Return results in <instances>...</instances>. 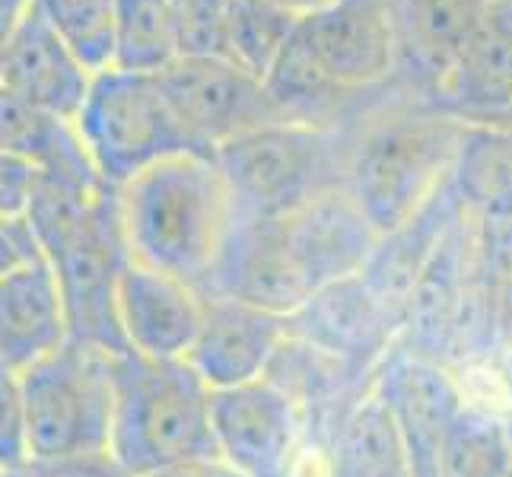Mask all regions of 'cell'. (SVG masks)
Listing matches in <instances>:
<instances>
[{
    "label": "cell",
    "instance_id": "cell-1",
    "mask_svg": "<svg viewBox=\"0 0 512 477\" xmlns=\"http://www.w3.org/2000/svg\"><path fill=\"white\" fill-rule=\"evenodd\" d=\"M465 128L401 80L344 128L347 191L382 236L414 220L452 182Z\"/></svg>",
    "mask_w": 512,
    "mask_h": 477
},
{
    "label": "cell",
    "instance_id": "cell-2",
    "mask_svg": "<svg viewBox=\"0 0 512 477\" xmlns=\"http://www.w3.org/2000/svg\"><path fill=\"white\" fill-rule=\"evenodd\" d=\"M131 258L207 293L239 226L214 153H188L118 188Z\"/></svg>",
    "mask_w": 512,
    "mask_h": 477
},
{
    "label": "cell",
    "instance_id": "cell-3",
    "mask_svg": "<svg viewBox=\"0 0 512 477\" xmlns=\"http://www.w3.org/2000/svg\"><path fill=\"white\" fill-rule=\"evenodd\" d=\"M115 414L109 455L131 477L217 455L214 388L188 360L115 353Z\"/></svg>",
    "mask_w": 512,
    "mask_h": 477
},
{
    "label": "cell",
    "instance_id": "cell-4",
    "mask_svg": "<svg viewBox=\"0 0 512 477\" xmlns=\"http://www.w3.org/2000/svg\"><path fill=\"white\" fill-rule=\"evenodd\" d=\"M112 357L109 350L70 338L23 373H10L23 395L32 462L55 465L109 455L115 414Z\"/></svg>",
    "mask_w": 512,
    "mask_h": 477
},
{
    "label": "cell",
    "instance_id": "cell-5",
    "mask_svg": "<svg viewBox=\"0 0 512 477\" xmlns=\"http://www.w3.org/2000/svg\"><path fill=\"white\" fill-rule=\"evenodd\" d=\"M239 207V220L293 217L328 191L347 188V134L274 125L214 153Z\"/></svg>",
    "mask_w": 512,
    "mask_h": 477
},
{
    "label": "cell",
    "instance_id": "cell-6",
    "mask_svg": "<svg viewBox=\"0 0 512 477\" xmlns=\"http://www.w3.org/2000/svg\"><path fill=\"white\" fill-rule=\"evenodd\" d=\"M77 131L109 188L128 185L166 159L207 153L175 112L160 77L115 67L93 77Z\"/></svg>",
    "mask_w": 512,
    "mask_h": 477
},
{
    "label": "cell",
    "instance_id": "cell-7",
    "mask_svg": "<svg viewBox=\"0 0 512 477\" xmlns=\"http://www.w3.org/2000/svg\"><path fill=\"white\" fill-rule=\"evenodd\" d=\"M48 261L58 274L70 338L125 353L118 293L131 268V249L118 207V188H105L90 210L48 245Z\"/></svg>",
    "mask_w": 512,
    "mask_h": 477
},
{
    "label": "cell",
    "instance_id": "cell-8",
    "mask_svg": "<svg viewBox=\"0 0 512 477\" xmlns=\"http://www.w3.org/2000/svg\"><path fill=\"white\" fill-rule=\"evenodd\" d=\"M217 455L245 477H309L312 452L299 404L271 376L214 392Z\"/></svg>",
    "mask_w": 512,
    "mask_h": 477
},
{
    "label": "cell",
    "instance_id": "cell-9",
    "mask_svg": "<svg viewBox=\"0 0 512 477\" xmlns=\"http://www.w3.org/2000/svg\"><path fill=\"white\" fill-rule=\"evenodd\" d=\"M156 77L207 153H217L245 134L290 125L268 83L229 58H179Z\"/></svg>",
    "mask_w": 512,
    "mask_h": 477
},
{
    "label": "cell",
    "instance_id": "cell-10",
    "mask_svg": "<svg viewBox=\"0 0 512 477\" xmlns=\"http://www.w3.org/2000/svg\"><path fill=\"white\" fill-rule=\"evenodd\" d=\"M373 388L408 446L414 474L436 477L446 439L471 404L468 382L446 363L417 357L395 344L376 369Z\"/></svg>",
    "mask_w": 512,
    "mask_h": 477
},
{
    "label": "cell",
    "instance_id": "cell-11",
    "mask_svg": "<svg viewBox=\"0 0 512 477\" xmlns=\"http://www.w3.org/2000/svg\"><path fill=\"white\" fill-rule=\"evenodd\" d=\"M299 39L325 74L350 93H376L398 80L392 0H322L303 16Z\"/></svg>",
    "mask_w": 512,
    "mask_h": 477
},
{
    "label": "cell",
    "instance_id": "cell-12",
    "mask_svg": "<svg viewBox=\"0 0 512 477\" xmlns=\"http://www.w3.org/2000/svg\"><path fill=\"white\" fill-rule=\"evenodd\" d=\"M290 334L363 373H376L401 338L360 274L315 290L290 315Z\"/></svg>",
    "mask_w": 512,
    "mask_h": 477
},
{
    "label": "cell",
    "instance_id": "cell-13",
    "mask_svg": "<svg viewBox=\"0 0 512 477\" xmlns=\"http://www.w3.org/2000/svg\"><path fill=\"white\" fill-rule=\"evenodd\" d=\"M468 128H506L512 118V0H497L458 51L430 99Z\"/></svg>",
    "mask_w": 512,
    "mask_h": 477
},
{
    "label": "cell",
    "instance_id": "cell-14",
    "mask_svg": "<svg viewBox=\"0 0 512 477\" xmlns=\"http://www.w3.org/2000/svg\"><path fill=\"white\" fill-rule=\"evenodd\" d=\"M90 70L32 7L4 32L0 93L32 109L77 121L93 86Z\"/></svg>",
    "mask_w": 512,
    "mask_h": 477
},
{
    "label": "cell",
    "instance_id": "cell-15",
    "mask_svg": "<svg viewBox=\"0 0 512 477\" xmlns=\"http://www.w3.org/2000/svg\"><path fill=\"white\" fill-rule=\"evenodd\" d=\"M287 341L290 315L204 293V322L185 360L217 392V388H236L268 376L274 357Z\"/></svg>",
    "mask_w": 512,
    "mask_h": 477
},
{
    "label": "cell",
    "instance_id": "cell-16",
    "mask_svg": "<svg viewBox=\"0 0 512 477\" xmlns=\"http://www.w3.org/2000/svg\"><path fill=\"white\" fill-rule=\"evenodd\" d=\"M284 226L299 274L312 293L360 274L382 239L347 188L315 198L293 217H284Z\"/></svg>",
    "mask_w": 512,
    "mask_h": 477
},
{
    "label": "cell",
    "instance_id": "cell-17",
    "mask_svg": "<svg viewBox=\"0 0 512 477\" xmlns=\"http://www.w3.org/2000/svg\"><path fill=\"white\" fill-rule=\"evenodd\" d=\"M207 296H229L242 303L293 315L312 296L290 252L287 226L280 220H239Z\"/></svg>",
    "mask_w": 512,
    "mask_h": 477
},
{
    "label": "cell",
    "instance_id": "cell-18",
    "mask_svg": "<svg viewBox=\"0 0 512 477\" xmlns=\"http://www.w3.org/2000/svg\"><path fill=\"white\" fill-rule=\"evenodd\" d=\"M118 315L128 350L153 360H185L204 322V293L131 261L121 280Z\"/></svg>",
    "mask_w": 512,
    "mask_h": 477
},
{
    "label": "cell",
    "instance_id": "cell-19",
    "mask_svg": "<svg viewBox=\"0 0 512 477\" xmlns=\"http://www.w3.org/2000/svg\"><path fill=\"white\" fill-rule=\"evenodd\" d=\"M497 0H392L398 29V80L433 99L458 51Z\"/></svg>",
    "mask_w": 512,
    "mask_h": 477
},
{
    "label": "cell",
    "instance_id": "cell-20",
    "mask_svg": "<svg viewBox=\"0 0 512 477\" xmlns=\"http://www.w3.org/2000/svg\"><path fill=\"white\" fill-rule=\"evenodd\" d=\"M67 341V309L51 261L0 274V369L23 373Z\"/></svg>",
    "mask_w": 512,
    "mask_h": 477
},
{
    "label": "cell",
    "instance_id": "cell-21",
    "mask_svg": "<svg viewBox=\"0 0 512 477\" xmlns=\"http://www.w3.org/2000/svg\"><path fill=\"white\" fill-rule=\"evenodd\" d=\"M462 214H465V207L458 204L455 188L449 182L414 220L398 226L395 233H385L376 245L373 258H369L366 268L360 271L363 284L373 290L382 309L392 315L398 331H404L411 293L417 287L423 268H427L430 255L436 252L439 239L449 233V226Z\"/></svg>",
    "mask_w": 512,
    "mask_h": 477
},
{
    "label": "cell",
    "instance_id": "cell-22",
    "mask_svg": "<svg viewBox=\"0 0 512 477\" xmlns=\"http://www.w3.org/2000/svg\"><path fill=\"white\" fill-rule=\"evenodd\" d=\"M315 477H417L408 446L376 388L344 417Z\"/></svg>",
    "mask_w": 512,
    "mask_h": 477
},
{
    "label": "cell",
    "instance_id": "cell-23",
    "mask_svg": "<svg viewBox=\"0 0 512 477\" xmlns=\"http://www.w3.org/2000/svg\"><path fill=\"white\" fill-rule=\"evenodd\" d=\"M0 112H4V153H20L51 175L105 185L77 131V121L32 109L13 96H4Z\"/></svg>",
    "mask_w": 512,
    "mask_h": 477
},
{
    "label": "cell",
    "instance_id": "cell-24",
    "mask_svg": "<svg viewBox=\"0 0 512 477\" xmlns=\"http://www.w3.org/2000/svg\"><path fill=\"white\" fill-rule=\"evenodd\" d=\"M452 188L474 220H512V128H465Z\"/></svg>",
    "mask_w": 512,
    "mask_h": 477
},
{
    "label": "cell",
    "instance_id": "cell-25",
    "mask_svg": "<svg viewBox=\"0 0 512 477\" xmlns=\"http://www.w3.org/2000/svg\"><path fill=\"white\" fill-rule=\"evenodd\" d=\"M306 10L284 0H233L226 26V58L258 80H268L274 64L296 39Z\"/></svg>",
    "mask_w": 512,
    "mask_h": 477
},
{
    "label": "cell",
    "instance_id": "cell-26",
    "mask_svg": "<svg viewBox=\"0 0 512 477\" xmlns=\"http://www.w3.org/2000/svg\"><path fill=\"white\" fill-rule=\"evenodd\" d=\"M436 477H512V446L500 404L471 398L446 439Z\"/></svg>",
    "mask_w": 512,
    "mask_h": 477
},
{
    "label": "cell",
    "instance_id": "cell-27",
    "mask_svg": "<svg viewBox=\"0 0 512 477\" xmlns=\"http://www.w3.org/2000/svg\"><path fill=\"white\" fill-rule=\"evenodd\" d=\"M182 58L169 0H118L115 70L163 74Z\"/></svg>",
    "mask_w": 512,
    "mask_h": 477
},
{
    "label": "cell",
    "instance_id": "cell-28",
    "mask_svg": "<svg viewBox=\"0 0 512 477\" xmlns=\"http://www.w3.org/2000/svg\"><path fill=\"white\" fill-rule=\"evenodd\" d=\"M32 10L55 29L90 74L115 67L118 0H32Z\"/></svg>",
    "mask_w": 512,
    "mask_h": 477
},
{
    "label": "cell",
    "instance_id": "cell-29",
    "mask_svg": "<svg viewBox=\"0 0 512 477\" xmlns=\"http://www.w3.org/2000/svg\"><path fill=\"white\" fill-rule=\"evenodd\" d=\"M478 274L493 357L503 373L512 353V220H478Z\"/></svg>",
    "mask_w": 512,
    "mask_h": 477
},
{
    "label": "cell",
    "instance_id": "cell-30",
    "mask_svg": "<svg viewBox=\"0 0 512 477\" xmlns=\"http://www.w3.org/2000/svg\"><path fill=\"white\" fill-rule=\"evenodd\" d=\"M233 0H169L182 58H226V26Z\"/></svg>",
    "mask_w": 512,
    "mask_h": 477
},
{
    "label": "cell",
    "instance_id": "cell-31",
    "mask_svg": "<svg viewBox=\"0 0 512 477\" xmlns=\"http://www.w3.org/2000/svg\"><path fill=\"white\" fill-rule=\"evenodd\" d=\"M29 458V423L20 385L10 373H4L0 382V471L26 468Z\"/></svg>",
    "mask_w": 512,
    "mask_h": 477
},
{
    "label": "cell",
    "instance_id": "cell-32",
    "mask_svg": "<svg viewBox=\"0 0 512 477\" xmlns=\"http://www.w3.org/2000/svg\"><path fill=\"white\" fill-rule=\"evenodd\" d=\"M45 179V169L20 153L0 159V217H26L35 191Z\"/></svg>",
    "mask_w": 512,
    "mask_h": 477
},
{
    "label": "cell",
    "instance_id": "cell-33",
    "mask_svg": "<svg viewBox=\"0 0 512 477\" xmlns=\"http://www.w3.org/2000/svg\"><path fill=\"white\" fill-rule=\"evenodd\" d=\"M0 274L48 261V252L29 217H0Z\"/></svg>",
    "mask_w": 512,
    "mask_h": 477
},
{
    "label": "cell",
    "instance_id": "cell-34",
    "mask_svg": "<svg viewBox=\"0 0 512 477\" xmlns=\"http://www.w3.org/2000/svg\"><path fill=\"white\" fill-rule=\"evenodd\" d=\"M147 477H245V474L236 471V468L229 465L226 458H220V455H204V458H191V462L163 468V471L147 474Z\"/></svg>",
    "mask_w": 512,
    "mask_h": 477
},
{
    "label": "cell",
    "instance_id": "cell-35",
    "mask_svg": "<svg viewBox=\"0 0 512 477\" xmlns=\"http://www.w3.org/2000/svg\"><path fill=\"white\" fill-rule=\"evenodd\" d=\"M32 7V0H0V20H4V32L20 20V16Z\"/></svg>",
    "mask_w": 512,
    "mask_h": 477
},
{
    "label": "cell",
    "instance_id": "cell-36",
    "mask_svg": "<svg viewBox=\"0 0 512 477\" xmlns=\"http://www.w3.org/2000/svg\"><path fill=\"white\" fill-rule=\"evenodd\" d=\"M500 395H503V414L512 411V353L503 363V373H500Z\"/></svg>",
    "mask_w": 512,
    "mask_h": 477
},
{
    "label": "cell",
    "instance_id": "cell-37",
    "mask_svg": "<svg viewBox=\"0 0 512 477\" xmlns=\"http://www.w3.org/2000/svg\"><path fill=\"white\" fill-rule=\"evenodd\" d=\"M284 4H290V7H299V10H315V7H319L322 4V0H284Z\"/></svg>",
    "mask_w": 512,
    "mask_h": 477
},
{
    "label": "cell",
    "instance_id": "cell-38",
    "mask_svg": "<svg viewBox=\"0 0 512 477\" xmlns=\"http://www.w3.org/2000/svg\"><path fill=\"white\" fill-rule=\"evenodd\" d=\"M4 477H35V471H32V465H26V468H16V471H4Z\"/></svg>",
    "mask_w": 512,
    "mask_h": 477
},
{
    "label": "cell",
    "instance_id": "cell-39",
    "mask_svg": "<svg viewBox=\"0 0 512 477\" xmlns=\"http://www.w3.org/2000/svg\"><path fill=\"white\" fill-rule=\"evenodd\" d=\"M506 433H509V446H512V411H506Z\"/></svg>",
    "mask_w": 512,
    "mask_h": 477
},
{
    "label": "cell",
    "instance_id": "cell-40",
    "mask_svg": "<svg viewBox=\"0 0 512 477\" xmlns=\"http://www.w3.org/2000/svg\"><path fill=\"white\" fill-rule=\"evenodd\" d=\"M506 128H512V118H509V125H506Z\"/></svg>",
    "mask_w": 512,
    "mask_h": 477
}]
</instances>
